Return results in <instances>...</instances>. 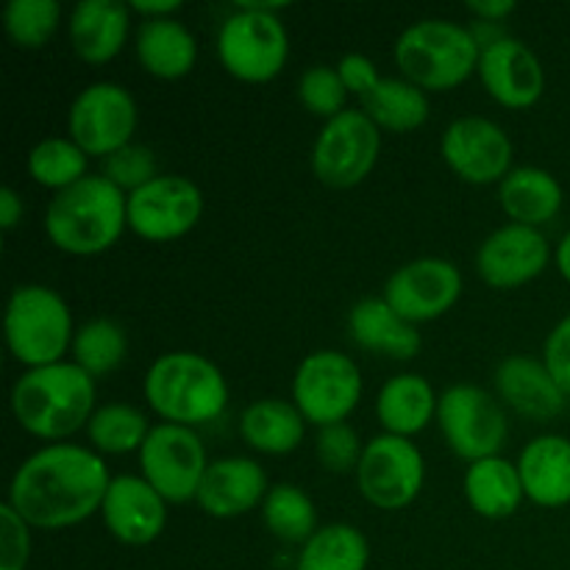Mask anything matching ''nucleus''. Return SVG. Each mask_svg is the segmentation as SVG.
I'll return each mask as SVG.
<instances>
[{"mask_svg":"<svg viewBox=\"0 0 570 570\" xmlns=\"http://www.w3.org/2000/svg\"><path fill=\"white\" fill-rule=\"evenodd\" d=\"M426 482V460L412 440L395 434H376L365 443L356 484L367 504L395 512L410 507Z\"/></svg>","mask_w":570,"mask_h":570,"instance_id":"f8f14e48","label":"nucleus"},{"mask_svg":"<svg viewBox=\"0 0 570 570\" xmlns=\"http://www.w3.org/2000/svg\"><path fill=\"white\" fill-rule=\"evenodd\" d=\"M554 259H557V271H560V276L570 284V232L560 239V245H557Z\"/></svg>","mask_w":570,"mask_h":570,"instance_id":"49530a36","label":"nucleus"},{"mask_svg":"<svg viewBox=\"0 0 570 570\" xmlns=\"http://www.w3.org/2000/svg\"><path fill=\"white\" fill-rule=\"evenodd\" d=\"M61 22L59 0H11L3 9V31L17 48L39 50Z\"/></svg>","mask_w":570,"mask_h":570,"instance_id":"c9c22d12","label":"nucleus"},{"mask_svg":"<svg viewBox=\"0 0 570 570\" xmlns=\"http://www.w3.org/2000/svg\"><path fill=\"white\" fill-rule=\"evenodd\" d=\"M128 228V195L109 178L87 176L56 193L45 209V234L70 256H98Z\"/></svg>","mask_w":570,"mask_h":570,"instance_id":"7ed1b4c3","label":"nucleus"},{"mask_svg":"<svg viewBox=\"0 0 570 570\" xmlns=\"http://www.w3.org/2000/svg\"><path fill=\"white\" fill-rule=\"evenodd\" d=\"M362 373L351 356L323 348L304 356L293 379V404L317 429L348 421L360 406Z\"/></svg>","mask_w":570,"mask_h":570,"instance_id":"9d476101","label":"nucleus"},{"mask_svg":"<svg viewBox=\"0 0 570 570\" xmlns=\"http://www.w3.org/2000/svg\"><path fill=\"white\" fill-rule=\"evenodd\" d=\"M70 45L87 65L115 59L131 33V6L117 0H81L70 11Z\"/></svg>","mask_w":570,"mask_h":570,"instance_id":"5701e85b","label":"nucleus"},{"mask_svg":"<svg viewBox=\"0 0 570 570\" xmlns=\"http://www.w3.org/2000/svg\"><path fill=\"white\" fill-rule=\"evenodd\" d=\"M440 395L421 373H399L379 390L376 417L384 434L412 440L438 417Z\"/></svg>","mask_w":570,"mask_h":570,"instance_id":"a878e982","label":"nucleus"},{"mask_svg":"<svg viewBox=\"0 0 570 570\" xmlns=\"http://www.w3.org/2000/svg\"><path fill=\"white\" fill-rule=\"evenodd\" d=\"M31 560V527L11 510L0 504V570H26Z\"/></svg>","mask_w":570,"mask_h":570,"instance_id":"ea45409f","label":"nucleus"},{"mask_svg":"<svg viewBox=\"0 0 570 570\" xmlns=\"http://www.w3.org/2000/svg\"><path fill=\"white\" fill-rule=\"evenodd\" d=\"M348 332L356 345L390 360H412L423 340L415 323L404 321L384 298H362L348 312Z\"/></svg>","mask_w":570,"mask_h":570,"instance_id":"b1692460","label":"nucleus"},{"mask_svg":"<svg viewBox=\"0 0 570 570\" xmlns=\"http://www.w3.org/2000/svg\"><path fill=\"white\" fill-rule=\"evenodd\" d=\"M100 518L111 538L122 546H150L159 540L167 523V501L142 476H111L100 504Z\"/></svg>","mask_w":570,"mask_h":570,"instance_id":"6ab92c4d","label":"nucleus"},{"mask_svg":"<svg viewBox=\"0 0 570 570\" xmlns=\"http://www.w3.org/2000/svg\"><path fill=\"white\" fill-rule=\"evenodd\" d=\"M72 315L67 301L45 284H22L6 304V343L20 365L45 367L65 362L72 348Z\"/></svg>","mask_w":570,"mask_h":570,"instance_id":"423d86ee","label":"nucleus"},{"mask_svg":"<svg viewBox=\"0 0 570 570\" xmlns=\"http://www.w3.org/2000/svg\"><path fill=\"white\" fill-rule=\"evenodd\" d=\"M465 9L468 14L476 17V22H493V26H501V22L515 11V3H512V0H476V3H468Z\"/></svg>","mask_w":570,"mask_h":570,"instance_id":"37998d69","label":"nucleus"},{"mask_svg":"<svg viewBox=\"0 0 570 570\" xmlns=\"http://www.w3.org/2000/svg\"><path fill=\"white\" fill-rule=\"evenodd\" d=\"M95 379L76 362L31 367L11 387V412L28 434L61 443L95 415Z\"/></svg>","mask_w":570,"mask_h":570,"instance_id":"f03ea898","label":"nucleus"},{"mask_svg":"<svg viewBox=\"0 0 570 570\" xmlns=\"http://www.w3.org/2000/svg\"><path fill=\"white\" fill-rule=\"evenodd\" d=\"M438 423L445 443L468 465L488 456H501L510 434L504 406L476 384H454L440 393Z\"/></svg>","mask_w":570,"mask_h":570,"instance_id":"6e6552de","label":"nucleus"},{"mask_svg":"<svg viewBox=\"0 0 570 570\" xmlns=\"http://www.w3.org/2000/svg\"><path fill=\"white\" fill-rule=\"evenodd\" d=\"M499 200L512 223L538 228L560 215L562 187L543 167H512L510 176L499 184Z\"/></svg>","mask_w":570,"mask_h":570,"instance_id":"bb28decb","label":"nucleus"},{"mask_svg":"<svg viewBox=\"0 0 570 570\" xmlns=\"http://www.w3.org/2000/svg\"><path fill=\"white\" fill-rule=\"evenodd\" d=\"M204 215V193L193 178L159 176L128 195V228L148 243H173Z\"/></svg>","mask_w":570,"mask_h":570,"instance_id":"4468645a","label":"nucleus"},{"mask_svg":"<svg viewBox=\"0 0 570 570\" xmlns=\"http://www.w3.org/2000/svg\"><path fill=\"white\" fill-rule=\"evenodd\" d=\"M551 245L540 228L507 226L495 228L476 250V271L493 289H518L534 282L549 267Z\"/></svg>","mask_w":570,"mask_h":570,"instance_id":"f3484780","label":"nucleus"},{"mask_svg":"<svg viewBox=\"0 0 570 570\" xmlns=\"http://www.w3.org/2000/svg\"><path fill=\"white\" fill-rule=\"evenodd\" d=\"M543 362L562 393L570 399V315L562 317L546 337Z\"/></svg>","mask_w":570,"mask_h":570,"instance_id":"a19ab883","label":"nucleus"},{"mask_svg":"<svg viewBox=\"0 0 570 570\" xmlns=\"http://www.w3.org/2000/svg\"><path fill=\"white\" fill-rule=\"evenodd\" d=\"M265 468L250 456H223L212 460L198 490V507L209 518L232 521L262 507L267 495Z\"/></svg>","mask_w":570,"mask_h":570,"instance_id":"aec40b11","label":"nucleus"},{"mask_svg":"<svg viewBox=\"0 0 570 570\" xmlns=\"http://www.w3.org/2000/svg\"><path fill=\"white\" fill-rule=\"evenodd\" d=\"M495 393L512 412L529 421H554L568 404V395L554 382L546 362L527 354L507 356L495 367Z\"/></svg>","mask_w":570,"mask_h":570,"instance_id":"412c9836","label":"nucleus"},{"mask_svg":"<svg viewBox=\"0 0 570 570\" xmlns=\"http://www.w3.org/2000/svg\"><path fill=\"white\" fill-rule=\"evenodd\" d=\"M20 220H22V198L17 195V189L3 187L0 189V228L9 234L14 232Z\"/></svg>","mask_w":570,"mask_h":570,"instance_id":"c03bdc74","label":"nucleus"},{"mask_svg":"<svg viewBox=\"0 0 570 570\" xmlns=\"http://www.w3.org/2000/svg\"><path fill=\"white\" fill-rule=\"evenodd\" d=\"M137 122L139 115L134 95L111 81L83 87L67 111L72 142L87 156H100V159L134 142Z\"/></svg>","mask_w":570,"mask_h":570,"instance_id":"ddd939ff","label":"nucleus"},{"mask_svg":"<svg viewBox=\"0 0 570 570\" xmlns=\"http://www.w3.org/2000/svg\"><path fill=\"white\" fill-rule=\"evenodd\" d=\"M445 165L468 184L504 181L512 170V139L490 117H456L440 139Z\"/></svg>","mask_w":570,"mask_h":570,"instance_id":"dca6fc26","label":"nucleus"},{"mask_svg":"<svg viewBox=\"0 0 570 570\" xmlns=\"http://www.w3.org/2000/svg\"><path fill=\"white\" fill-rule=\"evenodd\" d=\"M362 111L382 131L406 134L429 120V98L421 87L406 78H379L360 98Z\"/></svg>","mask_w":570,"mask_h":570,"instance_id":"c756f323","label":"nucleus"},{"mask_svg":"<svg viewBox=\"0 0 570 570\" xmlns=\"http://www.w3.org/2000/svg\"><path fill=\"white\" fill-rule=\"evenodd\" d=\"M142 395L161 423L200 426L223 415L228 384L220 367L195 351H170L156 356L142 382Z\"/></svg>","mask_w":570,"mask_h":570,"instance_id":"20e7f679","label":"nucleus"},{"mask_svg":"<svg viewBox=\"0 0 570 570\" xmlns=\"http://www.w3.org/2000/svg\"><path fill=\"white\" fill-rule=\"evenodd\" d=\"M72 362L92 379L109 376L122 365L128 354L126 328L109 317H95L83 323L72 337Z\"/></svg>","mask_w":570,"mask_h":570,"instance_id":"72a5a7b5","label":"nucleus"},{"mask_svg":"<svg viewBox=\"0 0 570 570\" xmlns=\"http://www.w3.org/2000/svg\"><path fill=\"white\" fill-rule=\"evenodd\" d=\"M298 98L306 111H312L315 117H323V120H332V117L345 111L348 89H345L337 67L315 65L309 70H304V76H301Z\"/></svg>","mask_w":570,"mask_h":570,"instance_id":"e433bc0d","label":"nucleus"},{"mask_svg":"<svg viewBox=\"0 0 570 570\" xmlns=\"http://www.w3.org/2000/svg\"><path fill=\"white\" fill-rule=\"evenodd\" d=\"M150 429L154 426L148 423L145 412L131 404L98 406L87 423L89 443L100 456H122L134 454V451L139 454Z\"/></svg>","mask_w":570,"mask_h":570,"instance_id":"2f4dec72","label":"nucleus"},{"mask_svg":"<svg viewBox=\"0 0 570 570\" xmlns=\"http://www.w3.org/2000/svg\"><path fill=\"white\" fill-rule=\"evenodd\" d=\"M131 11L142 20H165L181 11V0H134Z\"/></svg>","mask_w":570,"mask_h":570,"instance_id":"a18cd8bd","label":"nucleus"},{"mask_svg":"<svg viewBox=\"0 0 570 570\" xmlns=\"http://www.w3.org/2000/svg\"><path fill=\"white\" fill-rule=\"evenodd\" d=\"M315 449L317 460L328 473H356L365 443L348 423H334V426L317 429Z\"/></svg>","mask_w":570,"mask_h":570,"instance_id":"58836bf2","label":"nucleus"},{"mask_svg":"<svg viewBox=\"0 0 570 570\" xmlns=\"http://www.w3.org/2000/svg\"><path fill=\"white\" fill-rule=\"evenodd\" d=\"M523 493L543 510L570 504V440L562 434H540L523 445L518 456Z\"/></svg>","mask_w":570,"mask_h":570,"instance_id":"4be33fe9","label":"nucleus"},{"mask_svg":"<svg viewBox=\"0 0 570 570\" xmlns=\"http://www.w3.org/2000/svg\"><path fill=\"white\" fill-rule=\"evenodd\" d=\"M134 48H137V59L145 72L161 78V81H178V78L189 76L198 61V42H195L193 31L176 17L139 22Z\"/></svg>","mask_w":570,"mask_h":570,"instance_id":"393cba45","label":"nucleus"},{"mask_svg":"<svg viewBox=\"0 0 570 570\" xmlns=\"http://www.w3.org/2000/svg\"><path fill=\"white\" fill-rule=\"evenodd\" d=\"M111 484L106 460L92 449L53 443L14 471L6 504L31 529H70L100 512Z\"/></svg>","mask_w":570,"mask_h":570,"instance_id":"f257e3e1","label":"nucleus"},{"mask_svg":"<svg viewBox=\"0 0 570 570\" xmlns=\"http://www.w3.org/2000/svg\"><path fill=\"white\" fill-rule=\"evenodd\" d=\"M262 521L282 543L304 546L317 532L315 501L298 484H276L262 501Z\"/></svg>","mask_w":570,"mask_h":570,"instance_id":"473e14b6","label":"nucleus"},{"mask_svg":"<svg viewBox=\"0 0 570 570\" xmlns=\"http://www.w3.org/2000/svg\"><path fill=\"white\" fill-rule=\"evenodd\" d=\"M476 76L495 104L507 109H532L546 92V70L538 53L515 37L482 48Z\"/></svg>","mask_w":570,"mask_h":570,"instance_id":"a211bd4d","label":"nucleus"},{"mask_svg":"<svg viewBox=\"0 0 570 570\" xmlns=\"http://www.w3.org/2000/svg\"><path fill=\"white\" fill-rule=\"evenodd\" d=\"M139 468H142L145 482L167 504H187L198 499L209 456L195 429L156 423L139 449Z\"/></svg>","mask_w":570,"mask_h":570,"instance_id":"9b49d317","label":"nucleus"},{"mask_svg":"<svg viewBox=\"0 0 570 570\" xmlns=\"http://www.w3.org/2000/svg\"><path fill=\"white\" fill-rule=\"evenodd\" d=\"M382 154V128L362 109H345L326 120L312 145V170L332 189L365 181Z\"/></svg>","mask_w":570,"mask_h":570,"instance_id":"1a4fd4ad","label":"nucleus"},{"mask_svg":"<svg viewBox=\"0 0 570 570\" xmlns=\"http://www.w3.org/2000/svg\"><path fill=\"white\" fill-rule=\"evenodd\" d=\"M239 434L254 451L267 456L293 454L306 438V417L284 399H259L245 406Z\"/></svg>","mask_w":570,"mask_h":570,"instance_id":"cd10ccee","label":"nucleus"},{"mask_svg":"<svg viewBox=\"0 0 570 570\" xmlns=\"http://www.w3.org/2000/svg\"><path fill=\"white\" fill-rule=\"evenodd\" d=\"M337 72L340 78H343L348 95H356V98H362V95L382 78L379 76L376 65H373L365 53H345L343 59L337 61Z\"/></svg>","mask_w":570,"mask_h":570,"instance_id":"79ce46f5","label":"nucleus"},{"mask_svg":"<svg viewBox=\"0 0 570 570\" xmlns=\"http://www.w3.org/2000/svg\"><path fill=\"white\" fill-rule=\"evenodd\" d=\"M462 295V273L454 262L440 256H421L401 265L384 284L382 298L404 321L432 323L454 309Z\"/></svg>","mask_w":570,"mask_h":570,"instance_id":"2eb2a0df","label":"nucleus"},{"mask_svg":"<svg viewBox=\"0 0 570 570\" xmlns=\"http://www.w3.org/2000/svg\"><path fill=\"white\" fill-rule=\"evenodd\" d=\"M217 56L226 72L245 83H267L284 70L289 37L278 14L237 3L217 33Z\"/></svg>","mask_w":570,"mask_h":570,"instance_id":"0eeeda50","label":"nucleus"},{"mask_svg":"<svg viewBox=\"0 0 570 570\" xmlns=\"http://www.w3.org/2000/svg\"><path fill=\"white\" fill-rule=\"evenodd\" d=\"M465 499L476 515L490 518V521H504L515 515L518 507L527 499L515 462L504 456L471 462L465 471Z\"/></svg>","mask_w":570,"mask_h":570,"instance_id":"c85d7f7f","label":"nucleus"},{"mask_svg":"<svg viewBox=\"0 0 570 570\" xmlns=\"http://www.w3.org/2000/svg\"><path fill=\"white\" fill-rule=\"evenodd\" d=\"M104 178H109L117 189L126 195L137 193L145 184L159 178V165H156V154L142 142H128L126 148L115 150L104 159Z\"/></svg>","mask_w":570,"mask_h":570,"instance_id":"4c0bfd02","label":"nucleus"},{"mask_svg":"<svg viewBox=\"0 0 570 570\" xmlns=\"http://www.w3.org/2000/svg\"><path fill=\"white\" fill-rule=\"evenodd\" d=\"M89 156L67 137H48L28 154V173L33 181L53 193H65L89 176Z\"/></svg>","mask_w":570,"mask_h":570,"instance_id":"f704fd0d","label":"nucleus"},{"mask_svg":"<svg viewBox=\"0 0 570 570\" xmlns=\"http://www.w3.org/2000/svg\"><path fill=\"white\" fill-rule=\"evenodd\" d=\"M479 48L471 28L454 20H417L395 39L393 59L401 78L423 92H449L476 72Z\"/></svg>","mask_w":570,"mask_h":570,"instance_id":"39448f33","label":"nucleus"},{"mask_svg":"<svg viewBox=\"0 0 570 570\" xmlns=\"http://www.w3.org/2000/svg\"><path fill=\"white\" fill-rule=\"evenodd\" d=\"M371 546L351 523L321 527L298 551L295 570H367Z\"/></svg>","mask_w":570,"mask_h":570,"instance_id":"7c9ffc66","label":"nucleus"}]
</instances>
